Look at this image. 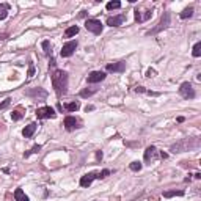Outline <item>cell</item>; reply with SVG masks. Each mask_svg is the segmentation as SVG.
I'll return each mask as SVG.
<instances>
[{
	"mask_svg": "<svg viewBox=\"0 0 201 201\" xmlns=\"http://www.w3.org/2000/svg\"><path fill=\"white\" fill-rule=\"evenodd\" d=\"M50 80H52V87H54L57 96H61L68 91V74L65 71H61V69L52 71Z\"/></svg>",
	"mask_w": 201,
	"mask_h": 201,
	"instance_id": "6da1fadb",
	"label": "cell"
},
{
	"mask_svg": "<svg viewBox=\"0 0 201 201\" xmlns=\"http://www.w3.org/2000/svg\"><path fill=\"white\" fill-rule=\"evenodd\" d=\"M196 148H199V138L193 137V138H184V140L178 141L176 145L171 146L170 151H173V153H184V151H190V149H196Z\"/></svg>",
	"mask_w": 201,
	"mask_h": 201,
	"instance_id": "7a4b0ae2",
	"label": "cell"
},
{
	"mask_svg": "<svg viewBox=\"0 0 201 201\" xmlns=\"http://www.w3.org/2000/svg\"><path fill=\"white\" fill-rule=\"evenodd\" d=\"M170 19H171V16H170V13H163V16L160 17V20H159V24L156 25L154 29H151L149 32H146V36H154V35H157V33H160L162 30H165L168 25H170Z\"/></svg>",
	"mask_w": 201,
	"mask_h": 201,
	"instance_id": "3957f363",
	"label": "cell"
},
{
	"mask_svg": "<svg viewBox=\"0 0 201 201\" xmlns=\"http://www.w3.org/2000/svg\"><path fill=\"white\" fill-rule=\"evenodd\" d=\"M85 29L94 35H100L102 33V29H104V25L102 22H100L99 19H87L85 22Z\"/></svg>",
	"mask_w": 201,
	"mask_h": 201,
	"instance_id": "277c9868",
	"label": "cell"
},
{
	"mask_svg": "<svg viewBox=\"0 0 201 201\" xmlns=\"http://www.w3.org/2000/svg\"><path fill=\"white\" fill-rule=\"evenodd\" d=\"M179 94H181L184 99H193V97L196 96V93H195V90H193V87H192L190 82L181 83V87H179Z\"/></svg>",
	"mask_w": 201,
	"mask_h": 201,
	"instance_id": "5b68a950",
	"label": "cell"
},
{
	"mask_svg": "<svg viewBox=\"0 0 201 201\" xmlns=\"http://www.w3.org/2000/svg\"><path fill=\"white\" fill-rule=\"evenodd\" d=\"M36 116H38V119H50V118H55L57 113L52 107L46 105V107H39L36 110Z\"/></svg>",
	"mask_w": 201,
	"mask_h": 201,
	"instance_id": "8992f818",
	"label": "cell"
},
{
	"mask_svg": "<svg viewBox=\"0 0 201 201\" xmlns=\"http://www.w3.org/2000/svg\"><path fill=\"white\" fill-rule=\"evenodd\" d=\"M75 49H77V41H68V42H65L63 44V47H61V50H60V55L61 57H65V58H68V57H71L74 52H75Z\"/></svg>",
	"mask_w": 201,
	"mask_h": 201,
	"instance_id": "52a82bcc",
	"label": "cell"
},
{
	"mask_svg": "<svg viewBox=\"0 0 201 201\" xmlns=\"http://www.w3.org/2000/svg\"><path fill=\"white\" fill-rule=\"evenodd\" d=\"M63 124H65V129H66L68 132H72V131H75V129L80 127V121L75 118V116H66Z\"/></svg>",
	"mask_w": 201,
	"mask_h": 201,
	"instance_id": "ba28073f",
	"label": "cell"
},
{
	"mask_svg": "<svg viewBox=\"0 0 201 201\" xmlns=\"http://www.w3.org/2000/svg\"><path fill=\"white\" fill-rule=\"evenodd\" d=\"M105 75L107 74L104 71H93V72L88 74L87 80H88V83H99V82H102L105 79Z\"/></svg>",
	"mask_w": 201,
	"mask_h": 201,
	"instance_id": "9c48e42d",
	"label": "cell"
},
{
	"mask_svg": "<svg viewBox=\"0 0 201 201\" xmlns=\"http://www.w3.org/2000/svg\"><path fill=\"white\" fill-rule=\"evenodd\" d=\"M94 179H97V173H94V171L83 174L82 178H80V187H90Z\"/></svg>",
	"mask_w": 201,
	"mask_h": 201,
	"instance_id": "30bf717a",
	"label": "cell"
},
{
	"mask_svg": "<svg viewBox=\"0 0 201 201\" xmlns=\"http://www.w3.org/2000/svg\"><path fill=\"white\" fill-rule=\"evenodd\" d=\"M107 72H124L126 71V63L124 61H116V63H109L105 66Z\"/></svg>",
	"mask_w": 201,
	"mask_h": 201,
	"instance_id": "8fae6325",
	"label": "cell"
},
{
	"mask_svg": "<svg viewBox=\"0 0 201 201\" xmlns=\"http://www.w3.org/2000/svg\"><path fill=\"white\" fill-rule=\"evenodd\" d=\"M124 20H126V16H124V14L110 16V17H107V25H110V27H119V25H123Z\"/></svg>",
	"mask_w": 201,
	"mask_h": 201,
	"instance_id": "7c38bea8",
	"label": "cell"
},
{
	"mask_svg": "<svg viewBox=\"0 0 201 201\" xmlns=\"http://www.w3.org/2000/svg\"><path fill=\"white\" fill-rule=\"evenodd\" d=\"M25 94L30 96V97H47V91H44L42 88H32V90H27Z\"/></svg>",
	"mask_w": 201,
	"mask_h": 201,
	"instance_id": "4fadbf2b",
	"label": "cell"
},
{
	"mask_svg": "<svg viewBox=\"0 0 201 201\" xmlns=\"http://www.w3.org/2000/svg\"><path fill=\"white\" fill-rule=\"evenodd\" d=\"M35 131H36V123H30L29 126H25V127L22 129V135L25 138H32L33 134H35Z\"/></svg>",
	"mask_w": 201,
	"mask_h": 201,
	"instance_id": "5bb4252c",
	"label": "cell"
},
{
	"mask_svg": "<svg viewBox=\"0 0 201 201\" xmlns=\"http://www.w3.org/2000/svg\"><path fill=\"white\" fill-rule=\"evenodd\" d=\"M154 156H156V146H148L146 148V151H145V162L146 163H151L153 162V159H154Z\"/></svg>",
	"mask_w": 201,
	"mask_h": 201,
	"instance_id": "9a60e30c",
	"label": "cell"
},
{
	"mask_svg": "<svg viewBox=\"0 0 201 201\" xmlns=\"http://www.w3.org/2000/svg\"><path fill=\"white\" fill-rule=\"evenodd\" d=\"M77 33H79V27H77V25H71V27H68L65 30V38H72Z\"/></svg>",
	"mask_w": 201,
	"mask_h": 201,
	"instance_id": "2e32d148",
	"label": "cell"
},
{
	"mask_svg": "<svg viewBox=\"0 0 201 201\" xmlns=\"http://www.w3.org/2000/svg\"><path fill=\"white\" fill-rule=\"evenodd\" d=\"M63 109L68 110V112H77L80 109V104L77 100H74V102H68V104H63Z\"/></svg>",
	"mask_w": 201,
	"mask_h": 201,
	"instance_id": "e0dca14e",
	"label": "cell"
},
{
	"mask_svg": "<svg viewBox=\"0 0 201 201\" xmlns=\"http://www.w3.org/2000/svg\"><path fill=\"white\" fill-rule=\"evenodd\" d=\"M14 199L16 201H29V196L25 195V192L22 189H16L14 190Z\"/></svg>",
	"mask_w": 201,
	"mask_h": 201,
	"instance_id": "ac0fdd59",
	"label": "cell"
},
{
	"mask_svg": "<svg viewBox=\"0 0 201 201\" xmlns=\"http://www.w3.org/2000/svg\"><path fill=\"white\" fill-rule=\"evenodd\" d=\"M8 11H10V5L8 3H0V20H3L8 17Z\"/></svg>",
	"mask_w": 201,
	"mask_h": 201,
	"instance_id": "d6986e66",
	"label": "cell"
},
{
	"mask_svg": "<svg viewBox=\"0 0 201 201\" xmlns=\"http://www.w3.org/2000/svg\"><path fill=\"white\" fill-rule=\"evenodd\" d=\"M193 7H189V8H184L181 13H179V17L181 19H189V17H192L193 16Z\"/></svg>",
	"mask_w": 201,
	"mask_h": 201,
	"instance_id": "ffe728a7",
	"label": "cell"
},
{
	"mask_svg": "<svg viewBox=\"0 0 201 201\" xmlns=\"http://www.w3.org/2000/svg\"><path fill=\"white\" fill-rule=\"evenodd\" d=\"M22 116H24V109H22V107H17V109L13 110V113H11L13 121H19V119H22Z\"/></svg>",
	"mask_w": 201,
	"mask_h": 201,
	"instance_id": "44dd1931",
	"label": "cell"
},
{
	"mask_svg": "<svg viewBox=\"0 0 201 201\" xmlns=\"http://www.w3.org/2000/svg\"><path fill=\"white\" fill-rule=\"evenodd\" d=\"M165 198H171V196H184L182 190H170V192H163Z\"/></svg>",
	"mask_w": 201,
	"mask_h": 201,
	"instance_id": "7402d4cb",
	"label": "cell"
},
{
	"mask_svg": "<svg viewBox=\"0 0 201 201\" xmlns=\"http://www.w3.org/2000/svg\"><path fill=\"white\" fill-rule=\"evenodd\" d=\"M96 91H97V88H83V90L80 91V96H82V97H90V96H93Z\"/></svg>",
	"mask_w": 201,
	"mask_h": 201,
	"instance_id": "603a6c76",
	"label": "cell"
},
{
	"mask_svg": "<svg viewBox=\"0 0 201 201\" xmlns=\"http://www.w3.org/2000/svg\"><path fill=\"white\" fill-rule=\"evenodd\" d=\"M119 8H121V2H118V0L107 3V10H109V11H112V10H119Z\"/></svg>",
	"mask_w": 201,
	"mask_h": 201,
	"instance_id": "cb8c5ba5",
	"label": "cell"
},
{
	"mask_svg": "<svg viewBox=\"0 0 201 201\" xmlns=\"http://www.w3.org/2000/svg\"><path fill=\"white\" fill-rule=\"evenodd\" d=\"M192 55H193L195 58H198V57L201 55V42H196V44L193 46V50H192Z\"/></svg>",
	"mask_w": 201,
	"mask_h": 201,
	"instance_id": "d4e9b609",
	"label": "cell"
},
{
	"mask_svg": "<svg viewBox=\"0 0 201 201\" xmlns=\"http://www.w3.org/2000/svg\"><path fill=\"white\" fill-rule=\"evenodd\" d=\"M42 49H44V54L49 55L50 52H52V44H50V41H42Z\"/></svg>",
	"mask_w": 201,
	"mask_h": 201,
	"instance_id": "484cf974",
	"label": "cell"
},
{
	"mask_svg": "<svg viewBox=\"0 0 201 201\" xmlns=\"http://www.w3.org/2000/svg\"><path fill=\"white\" fill-rule=\"evenodd\" d=\"M39 151H41V145H35V146H33V148L29 151V153H25V154H24V157L27 159L30 154H36V153H39Z\"/></svg>",
	"mask_w": 201,
	"mask_h": 201,
	"instance_id": "4316f807",
	"label": "cell"
},
{
	"mask_svg": "<svg viewBox=\"0 0 201 201\" xmlns=\"http://www.w3.org/2000/svg\"><path fill=\"white\" fill-rule=\"evenodd\" d=\"M141 167H143V165H141V162H137V160H135V162H132V163L129 165V168H131L132 171H140V170H141Z\"/></svg>",
	"mask_w": 201,
	"mask_h": 201,
	"instance_id": "83f0119b",
	"label": "cell"
},
{
	"mask_svg": "<svg viewBox=\"0 0 201 201\" xmlns=\"http://www.w3.org/2000/svg\"><path fill=\"white\" fill-rule=\"evenodd\" d=\"M110 174V170H102V171H100V173H97V179H104V178H107V176Z\"/></svg>",
	"mask_w": 201,
	"mask_h": 201,
	"instance_id": "f1b7e54d",
	"label": "cell"
},
{
	"mask_svg": "<svg viewBox=\"0 0 201 201\" xmlns=\"http://www.w3.org/2000/svg\"><path fill=\"white\" fill-rule=\"evenodd\" d=\"M10 104H11V99L8 97V99H5V100H3V102H2V104H0V110H3V109H7V107H8Z\"/></svg>",
	"mask_w": 201,
	"mask_h": 201,
	"instance_id": "f546056e",
	"label": "cell"
},
{
	"mask_svg": "<svg viewBox=\"0 0 201 201\" xmlns=\"http://www.w3.org/2000/svg\"><path fill=\"white\" fill-rule=\"evenodd\" d=\"M27 75H29V77H33V75H35V66H33V65L29 66V72H27Z\"/></svg>",
	"mask_w": 201,
	"mask_h": 201,
	"instance_id": "4dcf8cb0",
	"label": "cell"
},
{
	"mask_svg": "<svg viewBox=\"0 0 201 201\" xmlns=\"http://www.w3.org/2000/svg\"><path fill=\"white\" fill-rule=\"evenodd\" d=\"M154 75H156V71H154V69H151V68H149V69L146 71V77L151 79V77H154Z\"/></svg>",
	"mask_w": 201,
	"mask_h": 201,
	"instance_id": "1f68e13d",
	"label": "cell"
},
{
	"mask_svg": "<svg viewBox=\"0 0 201 201\" xmlns=\"http://www.w3.org/2000/svg\"><path fill=\"white\" fill-rule=\"evenodd\" d=\"M135 22H141V13L138 10H135Z\"/></svg>",
	"mask_w": 201,
	"mask_h": 201,
	"instance_id": "d6a6232c",
	"label": "cell"
},
{
	"mask_svg": "<svg viewBox=\"0 0 201 201\" xmlns=\"http://www.w3.org/2000/svg\"><path fill=\"white\" fill-rule=\"evenodd\" d=\"M145 94H148V96H159L160 93H157V91H151V90H146Z\"/></svg>",
	"mask_w": 201,
	"mask_h": 201,
	"instance_id": "836d02e7",
	"label": "cell"
},
{
	"mask_svg": "<svg viewBox=\"0 0 201 201\" xmlns=\"http://www.w3.org/2000/svg\"><path fill=\"white\" fill-rule=\"evenodd\" d=\"M96 159H97V160L102 159V151H96Z\"/></svg>",
	"mask_w": 201,
	"mask_h": 201,
	"instance_id": "e575fe53",
	"label": "cell"
},
{
	"mask_svg": "<svg viewBox=\"0 0 201 201\" xmlns=\"http://www.w3.org/2000/svg\"><path fill=\"white\" fill-rule=\"evenodd\" d=\"M93 110H94V105H87V107H85V112H87V113H88V112H93Z\"/></svg>",
	"mask_w": 201,
	"mask_h": 201,
	"instance_id": "d590c367",
	"label": "cell"
},
{
	"mask_svg": "<svg viewBox=\"0 0 201 201\" xmlns=\"http://www.w3.org/2000/svg\"><path fill=\"white\" fill-rule=\"evenodd\" d=\"M160 157H162V159H167V157H168V154H167V153H163V151H162V153H160Z\"/></svg>",
	"mask_w": 201,
	"mask_h": 201,
	"instance_id": "8d00e7d4",
	"label": "cell"
},
{
	"mask_svg": "<svg viewBox=\"0 0 201 201\" xmlns=\"http://www.w3.org/2000/svg\"><path fill=\"white\" fill-rule=\"evenodd\" d=\"M195 178H196V179H201V173H195Z\"/></svg>",
	"mask_w": 201,
	"mask_h": 201,
	"instance_id": "74e56055",
	"label": "cell"
},
{
	"mask_svg": "<svg viewBox=\"0 0 201 201\" xmlns=\"http://www.w3.org/2000/svg\"><path fill=\"white\" fill-rule=\"evenodd\" d=\"M0 126H2V124H0Z\"/></svg>",
	"mask_w": 201,
	"mask_h": 201,
	"instance_id": "f35d334b",
	"label": "cell"
}]
</instances>
